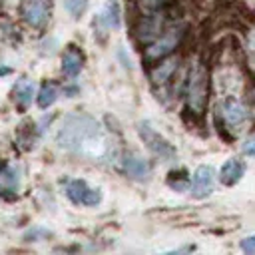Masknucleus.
I'll list each match as a JSON object with an SVG mask.
<instances>
[{
  "mask_svg": "<svg viewBox=\"0 0 255 255\" xmlns=\"http://www.w3.org/2000/svg\"><path fill=\"white\" fill-rule=\"evenodd\" d=\"M100 22L106 26V28H120V4L118 0H108L102 14H100Z\"/></svg>",
  "mask_w": 255,
  "mask_h": 255,
  "instance_id": "nucleus-16",
  "label": "nucleus"
},
{
  "mask_svg": "<svg viewBox=\"0 0 255 255\" xmlns=\"http://www.w3.org/2000/svg\"><path fill=\"white\" fill-rule=\"evenodd\" d=\"M187 183H189V177H187V171L185 169H177V171H169L167 175V185L175 191H185L187 189Z\"/></svg>",
  "mask_w": 255,
  "mask_h": 255,
  "instance_id": "nucleus-18",
  "label": "nucleus"
},
{
  "mask_svg": "<svg viewBox=\"0 0 255 255\" xmlns=\"http://www.w3.org/2000/svg\"><path fill=\"white\" fill-rule=\"evenodd\" d=\"M56 100H58V86H56L54 82H44L42 88H40V92H38V98H36L38 106H40L42 110H46V108H50Z\"/></svg>",
  "mask_w": 255,
  "mask_h": 255,
  "instance_id": "nucleus-17",
  "label": "nucleus"
},
{
  "mask_svg": "<svg viewBox=\"0 0 255 255\" xmlns=\"http://www.w3.org/2000/svg\"><path fill=\"white\" fill-rule=\"evenodd\" d=\"M213 179H215V171L211 165H199L193 171V179H191V197L195 199H203L213 191Z\"/></svg>",
  "mask_w": 255,
  "mask_h": 255,
  "instance_id": "nucleus-9",
  "label": "nucleus"
},
{
  "mask_svg": "<svg viewBox=\"0 0 255 255\" xmlns=\"http://www.w3.org/2000/svg\"><path fill=\"white\" fill-rule=\"evenodd\" d=\"M137 133H139L141 141L145 143V147L153 155H157L159 159H173L175 157V147L157 129H153V126L149 122H139L137 124Z\"/></svg>",
  "mask_w": 255,
  "mask_h": 255,
  "instance_id": "nucleus-5",
  "label": "nucleus"
},
{
  "mask_svg": "<svg viewBox=\"0 0 255 255\" xmlns=\"http://www.w3.org/2000/svg\"><path fill=\"white\" fill-rule=\"evenodd\" d=\"M20 185V169L14 167V165H4L0 169V193L14 197L16 195V189Z\"/></svg>",
  "mask_w": 255,
  "mask_h": 255,
  "instance_id": "nucleus-12",
  "label": "nucleus"
},
{
  "mask_svg": "<svg viewBox=\"0 0 255 255\" xmlns=\"http://www.w3.org/2000/svg\"><path fill=\"white\" fill-rule=\"evenodd\" d=\"M0 169H2V161H0Z\"/></svg>",
  "mask_w": 255,
  "mask_h": 255,
  "instance_id": "nucleus-23",
  "label": "nucleus"
},
{
  "mask_svg": "<svg viewBox=\"0 0 255 255\" xmlns=\"http://www.w3.org/2000/svg\"><path fill=\"white\" fill-rule=\"evenodd\" d=\"M241 249H243L245 253H255V235L245 237V239L241 241Z\"/></svg>",
  "mask_w": 255,
  "mask_h": 255,
  "instance_id": "nucleus-21",
  "label": "nucleus"
},
{
  "mask_svg": "<svg viewBox=\"0 0 255 255\" xmlns=\"http://www.w3.org/2000/svg\"><path fill=\"white\" fill-rule=\"evenodd\" d=\"M66 195L76 205H98L102 201V191L98 187L88 185L86 179H70L66 183Z\"/></svg>",
  "mask_w": 255,
  "mask_h": 255,
  "instance_id": "nucleus-7",
  "label": "nucleus"
},
{
  "mask_svg": "<svg viewBox=\"0 0 255 255\" xmlns=\"http://www.w3.org/2000/svg\"><path fill=\"white\" fill-rule=\"evenodd\" d=\"M183 36H185V26L179 24V26H175V28H169L163 36H159L157 40H153V42L147 46L143 58H145L147 62H155V60H161V58L169 56L175 48L181 46Z\"/></svg>",
  "mask_w": 255,
  "mask_h": 255,
  "instance_id": "nucleus-4",
  "label": "nucleus"
},
{
  "mask_svg": "<svg viewBox=\"0 0 255 255\" xmlns=\"http://www.w3.org/2000/svg\"><path fill=\"white\" fill-rule=\"evenodd\" d=\"M217 120H223V126L227 129H233V131H239L245 122H247V110L245 106L235 100V98H225L219 106H217V114H215Z\"/></svg>",
  "mask_w": 255,
  "mask_h": 255,
  "instance_id": "nucleus-6",
  "label": "nucleus"
},
{
  "mask_svg": "<svg viewBox=\"0 0 255 255\" xmlns=\"http://www.w3.org/2000/svg\"><path fill=\"white\" fill-rule=\"evenodd\" d=\"M175 70H177V60L175 58H169V60H163V62H159L153 70H151V74H149V78H151V82L157 86H163V84H167V80L175 74Z\"/></svg>",
  "mask_w": 255,
  "mask_h": 255,
  "instance_id": "nucleus-15",
  "label": "nucleus"
},
{
  "mask_svg": "<svg viewBox=\"0 0 255 255\" xmlns=\"http://www.w3.org/2000/svg\"><path fill=\"white\" fill-rule=\"evenodd\" d=\"M245 173V163L239 159H229L219 169V179L223 185H235Z\"/></svg>",
  "mask_w": 255,
  "mask_h": 255,
  "instance_id": "nucleus-13",
  "label": "nucleus"
},
{
  "mask_svg": "<svg viewBox=\"0 0 255 255\" xmlns=\"http://www.w3.org/2000/svg\"><path fill=\"white\" fill-rule=\"evenodd\" d=\"M6 74H10V68H2L0 70V76H6Z\"/></svg>",
  "mask_w": 255,
  "mask_h": 255,
  "instance_id": "nucleus-22",
  "label": "nucleus"
},
{
  "mask_svg": "<svg viewBox=\"0 0 255 255\" xmlns=\"http://www.w3.org/2000/svg\"><path fill=\"white\" fill-rule=\"evenodd\" d=\"M124 163V171L131 177V179H137V181H147L149 175H151V163L147 159H143L139 153L135 151H129L124 155L122 159Z\"/></svg>",
  "mask_w": 255,
  "mask_h": 255,
  "instance_id": "nucleus-10",
  "label": "nucleus"
},
{
  "mask_svg": "<svg viewBox=\"0 0 255 255\" xmlns=\"http://www.w3.org/2000/svg\"><path fill=\"white\" fill-rule=\"evenodd\" d=\"M82 68H84L82 50L76 48V46H68L64 56H62V72H64V76L66 78H76V76H80Z\"/></svg>",
  "mask_w": 255,
  "mask_h": 255,
  "instance_id": "nucleus-11",
  "label": "nucleus"
},
{
  "mask_svg": "<svg viewBox=\"0 0 255 255\" xmlns=\"http://www.w3.org/2000/svg\"><path fill=\"white\" fill-rule=\"evenodd\" d=\"M243 153L245 155H251V157H255V135H251V137H247L245 141H243Z\"/></svg>",
  "mask_w": 255,
  "mask_h": 255,
  "instance_id": "nucleus-20",
  "label": "nucleus"
},
{
  "mask_svg": "<svg viewBox=\"0 0 255 255\" xmlns=\"http://www.w3.org/2000/svg\"><path fill=\"white\" fill-rule=\"evenodd\" d=\"M209 100V68L203 62H197L189 68L185 82V104L187 112L195 118H203Z\"/></svg>",
  "mask_w": 255,
  "mask_h": 255,
  "instance_id": "nucleus-2",
  "label": "nucleus"
},
{
  "mask_svg": "<svg viewBox=\"0 0 255 255\" xmlns=\"http://www.w3.org/2000/svg\"><path fill=\"white\" fill-rule=\"evenodd\" d=\"M20 16L32 28H44L50 20V6L46 0H22Z\"/></svg>",
  "mask_w": 255,
  "mask_h": 255,
  "instance_id": "nucleus-8",
  "label": "nucleus"
},
{
  "mask_svg": "<svg viewBox=\"0 0 255 255\" xmlns=\"http://www.w3.org/2000/svg\"><path fill=\"white\" fill-rule=\"evenodd\" d=\"M173 4V2H171ZM171 4L161 8V10H155V12H147L143 16L137 18L135 26H133V36L139 44H151L153 40L159 38V34L163 32L165 24L169 18H175L171 16L173 10H171Z\"/></svg>",
  "mask_w": 255,
  "mask_h": 255,
  "instance_id": "nucleus-3",
  "label": "nucleus"
},
{
  "mask_svg": "<svg viewBox=\"0 0 255 255\" xmlns=\"http://www.w3.org/2000/svg\"><path fill=\"white\" fill-rule=\"evenodd\" d=\"M64 6L72 18H80L88 8V0H64Z\"/></svg>",
  "mask_w": 255,
  "mask_h": 255,
  "instance_id": "nucleus-19",
  "label": "nucleus"
},
{
  "mask_svg": "<svg viewBox=\"0 0 255 255\" xmlns=\"http://www.w3.org/2000/svg\"><path fill=\"white\" fill-rule=\"evenodd\" d=\"M56 141L62 149L88 159H102L110 153L104 129L94 118L86 114L66 116L56 133Z\"/></svg>",
  "mask_w": 255,
  "mask_h": 255,
  "instance_id": "nucleus-1",
  "label": "nucleus"
},
{
  "mask_svg": "<svg viewBox=\"0 0 255 255\" xmlns=\"http://www.w3.org/2000/svg\"><path fill=\"white\" fill-rule=\"evenodd\" d=\"M14 102L20 110H26L32 104V96H34V82H30L28 78H20L12 90Z\"/></svg>",
  "mask_w": 255,
  "mask_h": 255,
  "instance_id": "nucleus-14",
  "label": "nucleus"
}]
</instances>
